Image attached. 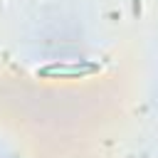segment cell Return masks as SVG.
I'll return each mask as SVG.
<instances>
[{"mask_svg": "<svg viewBox=\"0 0 158 158\" xmlns=\"http://www.w3.org/2000/svg\"><path fill=\"white\" fill-rule=\"evenodd\" d=\"M101 67L96 62H86V59H79V62H54V64H44L37 69V77L42 79H84V77H91V74H99Z\"/></svg>", "mask_w": 158, "mask_h": 158, "instance_id": "1", "label": "cell"}]
</instances>
